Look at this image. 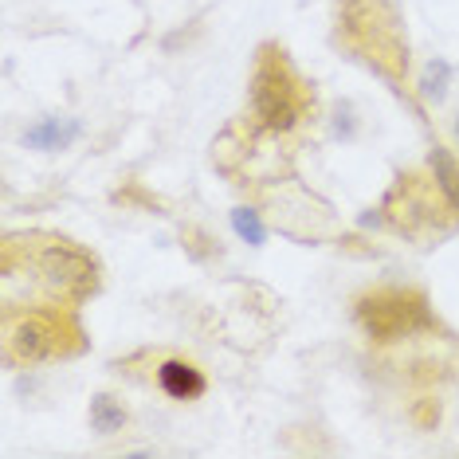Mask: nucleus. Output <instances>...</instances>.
Wrapping results in <instances>:
<instances>
[{
  "instance_id": "6",
  "label": "nucleus",
  "mask_w": 459,
  "mask_h": 459,
  "mask_svg": "<svg viewBox=\"0 0 459 459\" xmlns=\"http://www.w3.org/2000/svg\"><path fill=\"white\" fill-rule=\"evenodd\" d=\"M82 138V122L79 118H39L36 126L24 130V145L28 150H39V153H59V150H71Z\"/></svg>"
},
{
  "instance_id": "5",
  "label": "nucleus",
  "mask_w": 459,
  "mask_h": 459,
  "mask_svg": "<svg viewBox=\"0 0 459 459\" xmlns=\"http://www.w3.org/2000/svg\"><path fill=\"white\" fill-rule=\"evenodd\" d=\"M358 318L369 338L393 342L428 326V307L412 290H373V295H365L358 302Z\"/></svg>"
},
{
  "instance_id": "8",
  "label": "nucleus",
  "mask_w": 459,
  "mask_h": 459,
  "mask_svg": "<svg viewBox=\"0 0 459 459\" xmlns=\"http://www.w3.org/2000/svg\"><path fill=\"white\" fill-rule=\"evenodd\" d=\"M428 165H432V177H436V189L447 201V208L459 216V161L452 153L444 150V145H432V153H428Z\"/></svg>"
},
{
  "instance_id": "1",
  "label": "nucleus",
  "mask_w": 459,
  "mask_h": 459,
  "mask_svg": "<svg viewBox=\"0 0 459 459\" xmlns=\"http://www.w3.org/2000/svg\"><path fill=\"white\" fill-rule=\"evenodd\" d=\"M8 247L24 255V271H32V287L28 295L51 307H75L95 290V259L67 239L56 236H8ZM4 271H20L8 267Z\"/></svg>"
},
{
  "instance_id": "11",
  "label": "nucleus",
  "mask_w": 459,
  "mask_h": 459,
  "mask_svg": "<svg viewBox=\"0 0 459 459\" xmlns=\"http://www.w3.org/2000/svg\"><path fill=\"white\" fill-rule=\"evenodd\" d=\"M447 79H452V64H447V59H432V64L424 67L420 95H424L428 102H444V95H447Z\"/></svg>"
},
{
  "instance_id": "10",
  "label": "nucleus",
  "mask_w": 459,
  "mask_h": 459,
  "mask_svg": "<svg viewBox=\"0 0 459 459\" xmlns=\"http://www.w3.org/2000/svg\"><path fill=\"white\" fill-rule=\"evenodd\" d=\"M232 232L244 239V244H252V247H264L267 244V224L259 221V212L255 208H232Z\"/></svg>"
},
{
  "instance_id": "2",
  "label": "nucleus",
  "mask_w": 459,
  "mask_h": 459,
  "mask_svg": "<svg viewBox=\"0 0 459 459\" xmlns=\"http://www.w3.org/2000/svg\"><path fill=\"white\" fill-rule=\"evenodd\" d=\"M310 107V91L299 79V71L290 67V59L275 48H264L252 75V114L264 130L287 134L302 122V114Z\"/></svg>"
},
{
  "instance_id": "3",
  "label": "nucleus",
  "mask_w": 459,
  "mask_h": 459,
  "mask_svg": "<svg viewBox=\"0 0 459 459\" xmlns=\"http://www.w3.org/2000/svg\"><path fill=\"white\" fill-rule=\"evenodd\" d=\"M342 24H346L350 44L373 59L389 79H401L409 67L401 39V20H396L389 0H342Z\"/></svg>"
},
{
  "instance_id": "4",
  "label": "nucleus",
  "mask_w": 459,
  "mask_h": 459,
  "mask_svg": "<svg viewBox=\"0 0 459 459\" xmlns=\"http://www.w3.org/2000/svg\"><path fill=\"white\" fill-rule=\"evenodd\" d=\"M82 350V330L56 310H4V353L13 361H56Z\"/></svg>"
},
{
  "instance_id": "7",
  "label": "nucleus",
  "mask_w": 459,
  "mask_h": 459,
  "mask_svg": "<svg viewBox=\"0 0 459 459\" xmlns=\"http://www.w3.org/2000/svg\"><path fill=\"white\" fill-rule=\"evenodd\" d=\"M158 385L173 401H196V396H204V389H208L204 373L196 369L193 361H181V358H169L158 365Z\"/></svg>"
},
{
  "instance_id": "12",
  "label": "nucleus",
  "mask_w": 459,
  "mask_h": 459,
  "mask_svg": "<svg viewBox=\"0 0 459 459\" xmlns=\"http://www.w3.org/2000/svg\"><path fill=\"white\" fill-rule=\"evenodd\" d=\"M338 134H342V138H353V122H350V110H346V114L338 110Z\"/></svg>"
},
{
  "instance_id": "13",
  "label": "nucleus",
  "mask_w": 459,
  "mask_h": 459,
  "mask_svg": "<svg viewBox=\"0 0 459 459\" xmlns=\"http://www.w3.org/2000/svg\"><path fill=\"white\" fill-rule=\"evenodd\" d=\"M455 138H459V118H455Z\"/></svg>"
},
{
  "instance_id": "9",
  "label": "nucleus",
  "mask_w": 459,
  "mask_h": 459,
  "mask_svg": "<svg viewBox=\"0 0 459 459\" xmlns=\"http://www.w3.org/2000/svg\"><path fill=\"white\" fill-rule=\"evenodd\" d=\"M91 428H95L99 436H114L126 428V409H122L118 396H110V393L91 396Z\"/></svg>"
}]
</instances>
